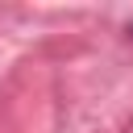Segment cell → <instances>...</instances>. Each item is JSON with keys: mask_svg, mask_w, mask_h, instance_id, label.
<instances>
[{"mask_svg": "<svg viewBox=\"0 0 133 133\" xmlns=\"http://www.w3.org/2000/svg\"><path fill=\"white\" fill-rule=\"evenodd\" d=\"M129 37H133V21H129Z\"/></svg>", "mask_w": 133, "mask_h": 133, "instance_id": "1", "label": "cell"}]
</instances>
